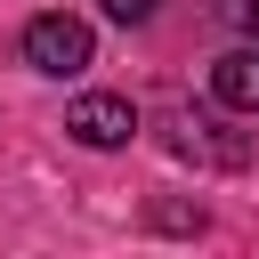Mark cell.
Listing matches in <instances>:
<instances>
[{
    "label": "cell",
    "mask_w": 259,
    "mask_h": 259,
    "mask_svg": "<svg viewBox=\"0 0 259 259\" xmlns=\"http://www.w3.org/2000/svg\"><path fill=\"white\" fill-rule=\"evenodd\" d=\"M89 57H97V32H89L81 16L57 8V16H32V24H24V65H32V73L65 81V73H81Z\"/></svg>",
    "instance_id": "6da1fadb"
},
{
    "label": "cell",
    "mask_w": 259,
    "mask_h": 259,
    "mask_svg": "<svg viewBox=\"0 0 259 259\" xmlns=\"http://www.w3.org/2000/svg\"><path fill=\"white\" fill-rule=\"evenodd\" d=\"M65 130L81 138V146H130L138 138V105L130 97H73V113H65Z\"/></svg>",
    "instance_id": "7a4b0ae2"
},
{
    "label": "cell",
    "mask_w": 259,
    "mask_h": 259,
    "mask_svg": "<svg viewBox=\"0 0 259 259\" xmlns=\"http://www.w3.org/2000/svg\"><path fill=\"white\" fill-rule=\"evenodd\" d=\"M210 97L235 105V113H259V40H243V49H227L210 65Z\"/></svg>",
    "instance_id": "3957f363"
},
{
    "label": "cell",
    "mask_w": 259,
    "mask_h": 259,
    "mask_svg": "<svg viewBox=\"0 0 259 259\" xmlns=\"http://www.w3.org/2000/svg\"><path fill=\"white\" fill-rule=\"evenodd\" d=\"M219 16H227L235 32H251V40H259V0H219Z\"/></svg>",
    "instance_id": "277c9868"
},
{
    "label": "cell",
    "mask_w": 259,
    "mask_h": 259,
    "mask_svg": "<svg viewBox=\"0 0 259 259\" xmlns=\"http://www.w3.org/2000/svg\"><path fill=\"white\" fill-rule=\"evenodd\" d=\"M154 8H162V0H105V16H113V24H146Z\"/></svg>",
    "instance_id": "5b68a950"
}]
</instances>
